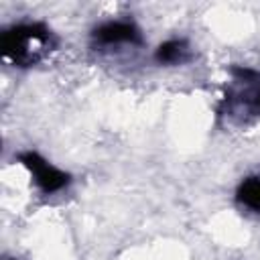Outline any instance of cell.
Returning a JSON list of instances; mask_svg holds the SVG:
<instances>
[{"instance_id": "cell-1", "label": "cell", "mask_w": 260, "mask_h": 260, "mask_svg": "<svg viewBox=\"0 0 260 260\" xmlns=\"http://www.w3.org/2000/svg\"><path fill=\"white\" fill-rule=\"evenodd\" d=\"M55 39L45 24H18L8 28L0 39L2 55L18 67H30L39 63L51 49Z\"/></svg>"}, {"instance_id": "cell-2", "label": "cell", "mask_w": 260, "mask_h": 260, "mask_svg": "<svg viewBox=\"0 0 260 260\" xmlns=\"http://www.w3.org/2000/svg\"><path fill=\"white\" fill-rule=\"evenodd\" d=\"M18 158L30 171V175L35 177V183L45 193H53V191H59L65 185H69V175L63 173V171H59L51 162H47L41 154H37V152L30 150V152H22Z\"/></svg>"}, {"instance_id": "cell-3", "label": "cell", "mask_w": 260, "mask_h": 260, "mask_svg": "<svg viewBox=\"0 0 260 260\" xmlns=\"http://www.w3.org/2000/svg\"><path fill=\"white\" fill-rule=\"evenodd\" d=\"M232 75L236 81L234 95L238 98L240 106H244L250 114L260 116V73L246 67H234Z\"/></svg>"}, {"instance_id": "cell-4", "label": "cell", "mask_w": 260, "mask_h": 260, "mask_svg": "<svg viewBox=\"0 0 260 260\" xmlns=\"http://www.w3.org/2000/svg\"><path fill=\"white\" fill-rule=\"evenodd\" d=\"M93 39L102 45H116V43H130V45H138L142 43L140 30L132 24V22H106L102 26H98L93 30Z\"/></svg>"}, {"instance_id": "cell-5", "label": "cell", "mask_w": 260, "mask_h": 260, "mask_svg": "<svg viewBox=\"0 0 260 260\" xmlns=\"http://www.w3.org/2000/svg\"><path fill=\"white\" fill-rule=\"evenodd\" d=\"M236 195H238L240 203H244L246 207H250L254 211H260V179L250 177V179L242 181Z\"/></svg>"}, {"instance_id": "cell-6", "label": "cell", "mask_w": 260, "mask_h": 260, "mask_svg": "<svg viewBox=\"0 0 260 260\" xmlns=\"http://www.w3.org/2000/svg\"><path fill=\"white\" fill-rule=\"evenodd\" d=\"M158 63H179L187 57V43L185 41H167L154 53Z\"/></svg>"}]
</instances>
